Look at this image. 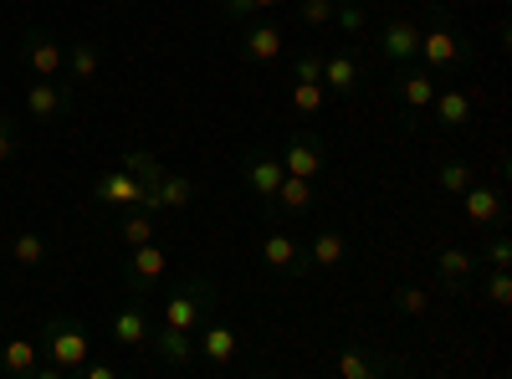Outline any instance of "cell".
Returning <instances> with one entry per match:
<instances>
[{"instance_id": "cell-1", "label": "cell", "mask_w": 512, "mask_h": 379, "mask_svg": "<svg viewBox=\"0 0 512 379\" xmlns=\"http://www.w3.org/2000/svg\"><path fill=\"white\" fill-rule=\"evenodd\" d=\"M472 57H477V47H472V36L456 31L451 6H431V11H425V21H420V47H415V62H420L425 72L451 77V72L472 67Z\"/></svg>"}, {"instance_id": "cell-2", "label": "cell", "mask_w": 512, "mask_h": 379, "mask_svg": "<svg viewBox=\"0 0 512 379\" xmlns=\"http://www.w3.org/2000/svg\"><path fill=\"white\" fill-rule=\"evenodd\" d=\"M36 344H41V359H47V369L57 379H72L77 364L93 354L88 328H82V318H72V313H47V323H41V333H36Z\"/></svg>"}, {"instance_id": "cell-3", "label": "cell", "mask_w": 512, "mask_h": 379, "mask_svg": "<svg viewBox=\"0 0 512 379\" xmlns=\"http://www.w3.org/2000/svg\"><path fill=\"white\" fill-rule=\"evenodd\" d=\"M216 303H221V292H216V282H210L205 272H185L175 287L164 292V303H159V323H169V328H185V333H195L210 313H216Z\"/></svg>"}, {"instance_id": "cell-4", "label": "cell", "mask_w": 512, "mask_h": 379, "mask_svg": "<svg viewBox=\"0 0 512 379\" xmlns=\"http://www.w3.org/2000/svg\"><path fill=\"white\" fill-rule=\"evenodd\" d=\"M333 374L338 379H395V374H410V359L395 354V349H379V344H338L333 354Z\"/></svg>"}, {"instance_id": "cell-5", "label": "cell", "mask_w": 512, "mask_h": 379, "mask_svg": "<svg viewBox=\"0 0 512 379\" xmlns=\"http://www.w3.org/2000/svg\"><path fill=\"white\" fill-rule=\"evenodd\" d=\"M436 88H441V77H436V72H425L420 62L395 67V77H390V98H400V108H405V113H400L405 134H415V129H420V113L431 108Z\"/></svg>"}, {"instance_id": "cell-6", "label": "cell", "mask_w": 512, "mask_h": 379, "mask_svg": "<svg viewBox=\"0 0 512 379\" xmlns=\"http://www.w3.org/2000/svg\"><path fill=\"white\" fill-rule=\"evenodd\" d=\"M461 221L472 226V231H497V226H507V190L497 185V180H472L461 190Z\"/></svg>"}, {"instance_id": "cell-7", "label": "cell", "mask_w": 512, "mask_h": 379, "mask_svg": "<svg viewBox=\"0 0 512 379\" xmlns=\"http://www.w3.org/2000/svg\"><path fill=\"white\" fill-rule=\"evenodd\" d=\"M277 159H282V170L297 175V180H323V170H328V144H323L318 129H297V134H287V139L277 144Z\"/></svg>"}, {"instance_id": "cell-8", "label": "cell", "mask_w": 512, "mask_h": 379, "mask_svg": "<svg viewBox=\"0 0 512 379\" xmlns=\"http://www.w3.org/2000/svg\"><path fill=\"white\" fill-rule=\"evenodd\" d=\"M154 303L149 298H134L128 292V303H118L113 308V318H108V333H113V344H123V349H149V339H154Z\"/></svg>"}, {"instance_id": "cell-9", "label": "cell", "mask_w": 512, "mask_h": 379, "mask_svg": "<svg viewBox=\"0 0 512 379\" xmlns=\"http://www.w3.org/2000/svg\"><path fill=\"white\" fill-rule=\"evenodd\" d=\"M72 108H77V98H72V82L67 77H31V88H26V113H31V123H62V118H72Z\"/></svg>"}, {"instance_id": "cell-10", "label": "cell", "mask_w": 512, "mask_h": 379, "mask_svg": "<svg viewBox=\"0 0 512 379\" xmlns=\"http://www.w3.org/2000/svg\"><path fill=\"white\" fill-rule=\"evenodd\" d=\"M169 272V257H164V246L159 241H139V246H128V257H123V282L134 298H154V287L164 282Z\"/></svg>"}, {"instance_id": "cell-11", "label": "cell", "mask_w": 512, "mask_h": 379, "mask_svg": "<svg viewBox=\"0 0 512 379\" xmlns=\"http://www.w3.org/2000/svg\"><path fill=\"white\" fill-rule=\"evenodd\" d=\"M236 349H241V339H236V328H231L221 313H210V318L195 328V359H200L210 374L231 369V364H236Z\"/></svg>"}, {"instance_id": "cell-12", "label": "cell", "mask_w": 512, "mask_h": 379, "mask_svg": "<svg viewBox=\"0 0 512 379\" xmlns=\"http://www.w3.org/2000/svg\"><path fill=\"white\" fill-rule=\"evenodd\" d=\"M282 159H277V144H251L246 154H241V180L251 185V195H256V205H272V195H277V185H282Z\"/></svg>"}, {"instance_id": "cell-13", "label": "cell", "mask_w": 512, "mask_h": 379, "mask_svg": "<svg viewBox=\"0 0 512 379\" xmlns=\"http://www.w3.org/2000/svg\"><path fill=\"white\" fill-rule=\"evenodd\" d=\"M477 251H466V246H441V257H436V287L446 292V298H477Z\"/></svg>"}, {"instance_id": "cell-14", "label": "cell", "mask_w": 512, "mask_h": 379, "mask_svg": "<svg viewBox=\"0 0 512 379\" xmlns=\"http://www.w3.org/2000/svg\"><path fill=\"white\" fill-rule=\"evenodd\" d=\"M415 47H420V21L415 16H390V21L374 31V52L390 62V67H410L415 62Z\"/></svg>"}, {"instance_id": "cell-15", "label": "cell", "mask_w": 512, "mask_h": 379, "mask_svg": "<svg viewBox=\"0 0 512 379\" xmlns=\"http://www.w3.org/2000/svg\"><path fill=\"white\" fill-rule=\"evenodd\" d=\"M62 57H67V47L47 26H31L21 36V67H26V77H62Z\"/></svg>"}, {"instance_id": "cell-16", "label": "cell", "mask_w": 512, "mask_h": 379, "mask_svg": "<svg viewBox=\"0 0 512 379\" xmlns=\"http://www.w3.org/2000/svg\"><path fill=\"white\" fill-rule=\"evenodd\" d=\"M318 210V190H313V180H297V175H282V185H277V195H272V205L262 210L267 221H308Z\"/></svg>"}, {"instance_id": "cell-17", "label": "cell", "mask_w": 512, "mask_h": 379, "mask_svg": "<svg viewBox=\"0 0 512 379\" xmlns=\"http://www.w3.org/2000/svg\"><path fill=\"white\" fill-rule=\"evenodd\" d=\"M282 47H287V36H282V26H277V21L251 16V21L241 26V57H246V62L272 67V62L282 57Z\"/></svg>"}, {"instance_id": "cell-18", "label": "cell", "mask_w": 512, "mask_h": 379, "mask_svg": "<svg viewBox=\"0 0 512 379\" xmlns=\"http://www.w3.org/2000/svg\"><path fill=\"white\" fill-rule=\"evenodd\" d=\"M256 257H262V267L277 272V277H308L303 246H297L287 231H267L262 241H256Z\"/></svg>"}, {"instance_id": "cell-19", "label": "cell", "mask_w": 512, "mask_h": 379, "mask_svg": "<svg viewBox=\"0 0 512 379\" xmlns=\"http://www.w3.org/2000/svg\"><path fill=\"white\" fill-rule=\"evenodd\" d=\"M364 82V62L354 47H338V52H323V88L328 98H354Z\"/></svg>"}, {"instance_id": "cell-20", "label": "cell", "mask_w": 512, "mask_h": 379, "mask_svg": "<svg viewBox=\"0 0 512 379\" xmlns=\"http://www.w3.org/2000/svg\"><path fill=\"white\" fill-rule=\"evenodd\" d=\"M149 354H154V364H159V369H190V364H195V333L169 328V323H154Z\"/></svg>"}, {"instance_id": "cell-21", "label": "cell", "mask_w": 512, "mask_h": 379, "mask_svg": "<svg viewBox=\"0 0 512 379\" xmlns=\"http://www.w3.org/2000/svg\"><path fill=\"white\" fill-rule=\"evenodd\" d=\"M303 262H308V272H338L349 262V236L338 226H318L313 241L303 246Z\"/></svg>"}, {"instance_id": "cell-22", "label": "cell", "mask_w": 512, "mask_h": 379, "mask_svg": "<svg viewBox=\"0 0 512 379\" xmlns=\"http://www.w3.org/2000/svg\"><path fill=\"white\" fill-rule=\"evenodd\" d=\"M431 123H436V134H466V129H472V93L436 88V98H431Z\"/></svg>"}, {"instance_id": "cell-23", "label": "cell", "mask_w": 512, "mask_h": 379, "mask_svg": "<svg viewBox=\"0 0 512 379\" xmlns=\"http://www.w3.org/2000/svg\"><path fill=\"white\" fill-rule=\"evenodd\" d=\"M190 200H195V180L190 175H175V170H164L149 190H144V210H190Z\"/></svg>"}, {"instance_id": "cell-24", "label": "cell", "mask_w": 512, "mask_h": 379, "mask_svg": "<svg viewBox=\"0 0 512 379\" xmlns=\"http://www.w3.org/2000/svg\"><path fill=\"white\" fill-rule=\"evenodd\" d=\"M144 180H134L128 170H108L103 180H93V205H144Z\"/></svg>"}, {"instance_id": "cell-25", "label": "cell", "mask_w": 512, "mask_h": 379, "mask_svg": "<svg viewBox=\"0 0 512 379\" xmlns=\"http://www.w3.org/2000/svg\"><path fill=\"white\" fill-rule=\"evenodd\" d=\"M0 374L41 379V344L36 339H0Z\"/></svg>"}, {"instance_id": "cell-26", "label": "cell", "mask_w": 512, "mask_h": 379, "mask_svg": "<svg viewBox=\"0 0 512 379\" xmlns=\"http://www.w3.org/2000/svg\"><path fill=\"white\" fill-rule=\"evenodd\" d=\"M103 67V52L93 47V41H72L67 57H62V77L72 82V88H82V82H93Z\"/></svg>"}, {"instance_id": "cell-27", "label": "cell", "mask_w": 512, "mask_h": 379, "mask_svg": "<svg viewBox=\"0 0 512 379\" xmlns=\"http://www.w3.org/2000/svg\"><path fill=\"white\" fill-rule=\"evenodd\" d=\"M6 257H11L21 272H36V267H47L52 246H47V236H41V231H16L11 246H6Z\"/></svg>"}, {"instance_id": "cell-28", "label": "cell", "mask_w": 512, "mask_h": 379, "mask_svg": "<svg viewBox=\"0 0 512 379\" xmlns=\"http://www.w3.org/2000/svg\"><path fill=\"white\" fill-rule=\"evenodd\" d=\"M154 210H144V205H123V221L113 226V241L128 251V246H139V241H154Z\"/></svg>"}, {"instance_id": "cell-29", "label": "cell", "mask_w": 512, "mask_h": 379, "mask_svg": "<svg viewBox=\"0 0 512 379\" xmlns=\"http://www.w3.org/2000/svg\"><path fill=\"white\" fill-rule=\"evenodd\" d=\"M472 180H477V164H472V159H441V164H436V185H441V195H461Z\"/></svg>"}, {"instance_id": "cell-30", "label": "cell", "mask_w": 512, "mask_h": 379, "mask_svg": "<svg viewBox=\"0 0 512 379\" xmlns=\"http://www.w3.org/2000/svg\"><path fill=\"white\" fill-rule=\"evenodd\" d=\"M487 241H482V251H477V267H512V236H507V226H497V231H482Z\"/></svg>"}, {"instance_id": "cell-31", "label": "cell", "mask_w": 512, "mask_h": 379, "mask_svg": "<svg viewBox=\"0 0 512 379\" xmlns=\"http://www.w3.org/2000/svg\"><path fill=\"white\" fill-rule=\"evenodd\" d=\"M292 108L303 118H318L328 108V88H323V82H292Z\"/></svg>"}, {"instance_id": "cell-32", "label": "cell", "mask_w": 512, "mask_h": 379, "mask_svg": "<svg viewBox=\"0 0 512 379\" xmlns=\"http://www.w3.org/2000/svg\"><path fill=\"white\" fill-rule=\"evenodd\" d=\"M333 26L344 36H364L369 31V11L359 6V0H338V6H333Z\"/></svg>"}, {"instance_id": "cell-33", "label": "cell", "mask_w": 512, "mask_h": 379, "mask_svg": "<svg viewBox=\"0 0 512 379\" xmlns=\"http://www.w3.org/2000/svg\"><path fill=\"white\" fill-rule=\"evenodd\" d=\"M395 313L400 318H425V313H431V292H425V287H395Z\"/></svg>"}, {"instance_id": "cell-34", "label": "cell", "mask_w": 512, "mask_h": 379, "mask_svg": "<svg viewBox=\"0 0 512 379\" xmlns=\"http://www.w3.org/2000/svg\"><path fill=\"white\" fill-rule=\"evenodd\" d=\"M482 303H487V308H507V303H512V272H507V267H487Z\"/></svg>"}, {"instance_id": "cell-35", "label": "cell", "mask_w": 512, "mask_h": 379, "mask_svg": "<svg viewBox=\"0 0 512 379\" xmlns=\"http://www.w3.org/2000/svg\"><path fill=\"white\" fill-rule=\"evenodd\" d=\"M123 170L134 175V180H144V185H154V180L164 175V164H159L149 149H128V154H123Z\"/></svg>"}, {"instance_id": "cell-36", "label": "cell", "mask_w": 512, "mask_h": 379, "mask_svg": "<svg viewBox=\"0 0 512 379\" xmlns=\"http://www.w3.org/2000/svg\"><path fill=\"white\" fill-rule=\"evenodd\" d=\"M333 6H338V0H297V21H303V26H328Z\"/></svg>"}, {"instance_id": "cell-37", "label": "cell", "mask_w": 512, "mask_h": 379, "mask_svg": "<svg viewBox=\"0 0 512 379\" xmlns=\"http://www.w3.org/2000/svg\"><path fill=\"white\" fill-rule=\"evenodd\" d=\"M292 82H323V52H297L292 57Z\"/></svg>"}, {"instance_id": "cell-38", "label": "cell", "mask_w": 512, "mask_h": 379, "mask_svg": "<svg viewBox=\"0 0 512 379\" xmlns=\"http://www.w3.org/2000/svg\"><path fill=\"white\" fill-rule=\"evenodd\" d=\"M21 154V123L16 118H0V164H11Z\"/></svg>"}, {"instance_id": "cell-39", "label": "cell", "mask_w": 512, "mask_h": 379, "mask_svg": "<svg viewBox=\"0 0 512 379\" xmlns=\"http://www.w3.org/2000/svg\"><path fill=\"white\" fill-rule=\"evenodd\" d=\"M216 6H221V16H226L231 26H246V21L256 16V6H251V0H216Z\"/></svg>"}, {"instance_id": "cell-40", "label": "cell", "mask_w": 512, "mask_h": 379, "mask_svg": "<svg viewBox=\"0 0 512 379\" xmlns=\"http://www.w3.org/2000/svg\"><path fill=\"white\" fill-rule=\"evenodd\" d=\"M72 379H113V359H93V354H88V359L77 364Z\"/></svg>"}, {"instance_id": "cell-41", "label": "cell", "mask_w": 512, "mask_h": 379, "mask_svg": "<svg viewBox=\"0 0 512 379\" xmlns=\"http://www.w3.org/2000/svg\"><path fill=\"white\" fill-rule=\"evenodd\" d=\"M251 6H256V16H267V11H277V6H282V0H251Z\"/></svg>"}, {"instance_id": "cell-42", "label": "cell", "mask_w": 512, "mask_h": 379, "mask_svg": "<svg viewBox=\"0 0 512 379\" xmlns=\"http://www.w3.org/2000/svg\"><path fill=\"white\" fill-rule=\"evenodd\" d=\"M0 118H6V113H0Z\"/></svg>"}]
</instances>
